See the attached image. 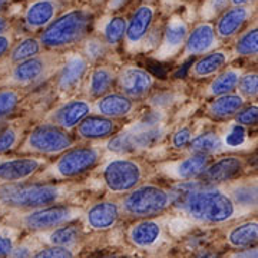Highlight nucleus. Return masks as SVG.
<instances>
[{
    "instance_id": "obj_23",
    "label": "nucleus",
    "mask_w": 258,
    "mask_h": 258,
    "mask_svg": "<svg viewBox=\"0 0 258 258\" xmlns=\"http://www.w3.org/2000/svg\"><path fill=\"white\" fill-rule=\"evenodd\" d=\"M118 125L115 119L102 116V115H89L76 126V134L83 139L96 141V139L111 138L116 134Z\"/></svg>"
},
{
    "instance_id": "obj_21",
    "label": "nucleus",
    "mask_w": 258,
    "mask_h": 258,
    "mask_svg": "<svg viewBox=\"0 0 258 258\" xmlns=\"http://www.w3.org/2000/svg\"><path fill=\"white\" fill-rule=\"evenodd\" d=\"M92 108L96 115H102L111 119H120L132 113L135 102L122 92H109L98 98Z\"/></svg>"
},
{
    "instance_id": "obj_50",
    "label": "nucleus",
    "mask_w": 258,
    "mask_h": 258,
    "mask_svg": "<svg viewBox=\"0 0 258 258\" xmlns=\"http://www.w3.org/2000/svg\"><path fill=\"white\" fill-rule=\"evenodd\" d=\"M195 258H220V257H218V254H215V252H212V251H208V249H201V251L197 254V257Z\"/></svg>"
},
{
    "instance_id": "obj_11",
    "label": "nucleus",
    "mask_w": 258,
    "mask_h": 258,
    "mask_svg": "<svg viewBox=\"0 0 258 258\" xmlns=\"http://www.w3.org/2000/svg\"><path fill=\"white\" fill-rule=\"evenodd\" d=\"M208 164H210V155L191 152V155L185 157L184 159L165 162L159 165V171L168 178L182 182V181L197 179Z\"/></svg>"
},
{
    "instance_id": "obj_25",
    "label": "nucleus",
    "mask_w": 258,
    "mask_h": 258,
    "mask_svg": "<svg viewBox=\"0 0 258 258\" xmlns=\"http://www.w3.org/2000/svg\"><path fill=\"white\" fill-rule=\"evenodd\" d=\"M230 60V53L225 50H211L203 55L191 68V76L197 79L210 78L220 74Z\"/></svg>"
},
{
    "instance_id": "obj_42",
    "label": "nucleus",
    "mask_w": 258,
    "mask_h": 258,
    "mask_svg": "<svg viewBox=\"0 0 258 258\" xmlns=\"http://www.w3.org/2000/svg\"><path fill=\"white\" fill-rule=\"evenodd\" d=\"M228 3H230V0H205L201 15L204 19H208V20L218 18L222 12L227 9Z\"/></svg>"
},
{
    "instance_id": "obj_27",
    "label": "nucleus",
    "mask_w": 258,
    "mask_h": 258,
    "mask_svg": "<svg viewBox=\"0 0 258 258\" xmlns=\"http://www.w3.org/2000/svg\"><path fill=\"white\" fill-rule=\"evenodd\" d=\"M245 99L240 93H227L221 96H215L214 101L210 102L207 112L215 119H227L235 116L244 108Z\"/></svg>"
},
{
    "instance_id": "obj_13",
    "label": "nucleus",
    "mask_w": 258,
    "mask_h": 258,
    "mask_svg": "<svg viewBox=\"0 0 258 258\" xmlns=\"http://www.w3.org/2000/svg\"><path fill=\"white\" fill-rule=\"evenodd\" d=\"M45 159L37 157H16L0 159V182H22L37 174Z\"/></svg>"
},
{
    "instance_id": "obj_14",
    "label": "nucleus",
    "mask_w": 258,
    "mask_h": 258,
    "mask_svg": "<svg viewBox=\"0 0 258 258\" xmlns=\"http://www.w3.org/2000/svg\"><path fill=\"white\" fill-rule=\"evenodd\" d=\"M50 69V60L47 56L37 55L23 62L13 64L8 75V83L15 86H26L43 79Z\"/></svg>"
},
{
    "instance_id": "obj_2",
    "label": "nucleus",
    "mask_w": 258,
    "mask_h": 258,
    "mask_svg": "<svg viewBox=\"0 0 258 258\" xmlns=\"http://www.w3.org/2000/svg\"><path fill=\"white\" fill-rule=\"evenodd\" d=\"M69 194L68 185L55 182H3L0 185V205L28 211L62 203Z\"/></svg>"
},
{
    "instance_id": "obj_49",
    "label": "nucleus",
    "mask_w": 258,
    "mask_h": 258,
    "mask_svg": "<svg viewBox=\"0 0 258 258\" xmlns=\"http://www.w3.org/2000/svg\"><path fill=\"white\" fill-rule=\"evenodd\" d=\"M10 43H12V40H10L9 35H6V33L0 35V57H3V56L8 53Z\"/></svg>"
},
{
    "instance_id": "obj_1",
    "label": "nucleus",
    "mask_w": 258,
    "mask_h": 258,
    "mask_svg": "<svg viewBox=\"0 0 258 258\" xmlns=\"http://www.w3.org/2000/svg\"><path fill=\"white\" fill-rule=\"evenodd\" d=\"M198 179L182 181L169 189L172 204L194 221L220 224L230 221L238 212V207L230 194L215 188H203Z\"/></svg>"
},
{
    "instance_id": "obj_22",
    "label": "nucleus",
    "mask_w": 258,
    "mask_h": 258,
    "mask_svg": "<svg viewBox=\"0 0 258 258\" xmlns=\"http://www.w3.org/2000/svg\"><path fill=\"white\" fill-rule=\"evenodd\" d=\"M119 215V204L115 201H99L88 208V211L85 212V220L92 230L105 231L112 228L118 222Z\"/></svg>"
},
{
    "instance_id": "obj_5",
    "label": "nucleus",
    "mask_w": 258,
    "mask_h": 258,
    "mask_svg": "<svg viewBox=\"0 0 258 258\" xmlns=\"http://www.w3.org/2000/svg\"><path fill=\"white\" fill-rule=\"evenodd\" d=\"M74 147V138L69 131L55 123H42L29 132L20 142V151L33 155H60L66 149Z\"/></svg>"
},
{
    "instance_id": "obj_18",
    "label": "nucleus",
    "mask_w": 258,
    "mask_h": 258,
    "mask_svg": "<svg viewBox=\"0 0 258 258\" xmlns=\"http://www.w3.org/2000/svg\"><path fill=\"white\" fill-rule=\"evenodd\" d=\"M93 108L91 102L86 99H72L62 103L59 108H56L50 115V123H55L57 126L66 131L75 129L86 116L92 113Z\"/></svg>"
},
{
    "instance_id": "obj_46",
    "label": "nucleus",
    "mask_w": 258,
    "mask_h": 258,
    "mask_svg": "<svg viewBox=\"0 0 258 258\" xmlns=\"http://www.w3.org/2000/svg\"><path fill=\"white\" fill-rule=\"evenodd\" d=\"M174 99L172 93L169 92H164V93H157L151 98V105L155 108V109H164L166 106L171 105V102Z\"/></svg>"
},
{
    "instance_id": "obj_41",
    "label": "nucleus",
    "mask_w": 258,
    "mask_h": 258,
    "mask_svg": "<svg viewBox=\"0 0 258 258\" xmlns=\"http://www.w3.org/2000/svg\"><path fill=\"white\" fill-rule=\"evenodd\" d=\"M245 141H247V128L238 123L231 125L230 128L227 129L225 135L222 137V144L225 147H238V145H242Z\"/></svg>"
},
{
    "instance_id": "obj_57",
    "label": "nucleus",
    "mask_w": 258,
    "mask_h": 258,
    "mask_svg": "<svg viewBox=\"0 0 258 258\" xmlns=\"http://www.w3.org/2000/svg\"><path fill=\"white\" fill-rule=\"evenodd\" d=\"M0 224H2V218H0Z\"/></svg>"
},
{
    "instance_id": "obj_15",
    "label": "nucleus",
    "mask_w": 258,
    "mask_h": 258,
    "mask_svg": "<svg viewBox=\"0 0 258 258\" xmlns=\"http://www.w3.org/2000/svg\"><path fill=\"white\" fill-rule=\"evenodd\" d=\"M245 162L241 157H222L214 162H210L197 179L204 185H215L235 179L244 169Z\"/></svg>"
},
{
    "instance_id": "obj_12",
    "label": "nucleus",
    "mask_w": 258,
    "mask_h": 258,
    "mask_svg": "<svg viewBox=\"0 0 258 258\" xmlns=\"http://www.w3.org/2000/svg\"><path fill=\"white\" fill-rule=\"evenodd\" d=\"M188 33H189V28L184 19L178 16L169 19V22L164 29L161 42L157 47L155 57L159 60H165L178 55L179 50L184 47Z\"/></svg>"
},
{
    "instance_id": "obj_16",
    "label": "nucleus",
    "mask_w": 258,
    "mask_h": 258,
    "mask_svg": "<svg viewBox=\"0 0 258 258\" xmlns=\"http://www.w3.org/2000/svg\"><path fill=\"white\" fill-rule=\"evenodd\" d=\"M89 60L82 53H72L66 56L56 79L57 89L64 93L75 91L89 72Z\"/></svg>"
},
{
    "instance_id": "obj_19",
    "label": "nucleus",
    "mask_w": 258,
    "mask_h": 258,
    "mask_svg": "<svg viewBox=\"0 0 258 258\" xmlns=\"http://www.w3.org/2000/svg\"><path fill=\"white\" fill-rule=\"evenodd\" d=\"M218 43V36L215 33V26L210 22H203L189 30L184 45V56H203L215 49Z\"/></svg>"
},
{
    "instance_id": "obj_55",
    "label": "nucleus",
    "mask_w": 258,
    "mask_h": 258,
    "mask_svg": "<svg viewBox=\"0 0 258 258\" xmlns=\"http://www.w3.org/2000/svg\"><path fill=\"white\" fill-rule=\"evenodd\" d=\"M101 258H116V257H101Z\"/></svg>"
},
{
    "instance_id": "obj_10",
    "label": "nucleus",
    "mask_w": 258,
    "mask_h": 258,
    "mask_svg": "<svg viewBox=\"0 0 258 258\" xmlns=\"http://www.w3.org/2000/svg\"><path fill=\"white\" fill-rule=\"evenodd\" d=\"M116 82L120 92L129 96L131 99L137 101L147 98V95L154 88V76L148 71L138 66H125L119 74L116 75Z\"/></svg>"
},
{
    "instance_id": "obj_35",
    "label": "nucleus",
    "mask_w": 258,
    "mask_h": 258,
    "mask_svg": "<svg viewBox=\"0 0 258 258\" xmlns=\"http://www.w3.org/2000/svg\"><path fill=\"white\" fill-rule=\"evenodd\" d=\"M42 43L36 37H25L19 43H16L13 49L10 50L9 59L13 64L23 62L26 59H30L33 56L40 55Z\"/></svg>"
},
{
    "instance_id": "obj_6",
    "label": "nucleus",
    "mask_w": 258,
    "mask_h": 258,
    "mask_svg": "<svg viewBox=\"0 0 258 258\" xmlns=\"http://www.w3.org/2000/svg\"><path fill=\"white\" fill-rule=\"evenodd\" d=\"M102 152L96 147H71L47 168L46 175L50 179L63 181L74 179L89 172L101 161Z\"/></svg>"
},
{
    "instance_id": "obj_9",
    "label": "nucleus",
    "mask_w": 258,
    "mask_h": 258,
    "mask_svg": "<svg viewBox=\"0 0 258 258\" xmlns=\"http://www.w3.org/2000/svg\"><path fill=\"white\" fill-rule=\"evenodd\" d=\"M164 134V125L154 128H138L132 123L122 132L113 134L106 142V148L116 155H129L157 145Z\"/></svg>"
},
{
    "instance_id": "obj_39",
    "label": "nucleus",
    "mask_w": 258,
    "mask_h": 258,
    "mask_svg": "<svg viewBox=\"0 0 258 258\" xmlns=\"http://www.w3.org/2000/svg\"><path fill=\"white\" fill-rule=\"evenodd\" d=\"M238 93L244 99L258 98V72L242 74L238 82Z\"/></svg>"
},
{
    "instance_id": "obj_43",
    "label": "nucleus",
    "mask_w": 258,
    "mask_h": 258,
    "mask_svg": "<svg viewBox=\"0 0 258 258\" xmlns=\"http://www.w3.org/2000/svg\"><path fill=\"white\" fill-rule=\"evenodd\" d=\"M30 258H75V251L71 247L49 245L47 248L33 254Z\"/></svg>"
},
{
    "instance_id": "obj_36",
    "label": "nucleus",
    "mask_w": 258,
    "mask_h": 258,
    "mask_svg": "<svg viewBox=\"0 0 258 258\" xmlns=\"http://www.w3.org/2000/svg\"><path fill=\"white\" fill-rule=\"evenodd\" d=\"M235 53L241 57L258 55V28L249 29L242 33L235 42Z\"/></svg>"
},
{
    "instance_id": "obj_53",
    "label": "nucleus",
    "mask_w": 258,
    "mask_h": 258,
    "mask_svg": "<svg viewBox=\"0 0 258 258\" xmlns=\"http://www.w3.org/2000/svg\"><path fill=\"white\" fill-rule=\"evenodd\" d=\"M257 0H230L231 5H235V6H241V5H251Z\"/></svg>"
},
{
    "instance_id": "obj_45",
    "label": "nucleus",
    "mask_w": 258,
    "mask_h": 258,
    "mask_svg": "<svg viewBox=\"0 0 258 258\" xmlns=\"http://www.w3.org/2000/svg\"><path fill=\"white\" fill-rule=\"evenodd\" d=\"M191 139H192V129L184 126V128L178 129L176 132H174L171 144L176 149H182V148H188Z\"/></svg>"
},
{
    "instance_id": "obj_31",
    "label": "nucleus",
    "mask_w": 258,
    "mask_h": 258,
    "mask_svg": "<svg viewBox=\"0 0 258 258\" xmlns=\"http://www.w3.org/2000/svg\"><path fill=\"white\" fill-rule=\"evenodd\" d=\"M228 242L234 248H245L258 242V222L247 221L234 227L228 234Z\"/></svg>"
},
{
    "instance_id": "obj_24",
    "label": "nucleus",
    "mask_w": 258,
    "mask_h": 258,
    "mask_svg": "<svg viewBox=\"0 0 258 258\" xmlns=\"http://www.w3.org/2000/svg\"><path fill=\"white\" fill-rule=\"evenodd\" d=\"M161 237H162L161 224L148 218L134 224L128 231V240L138 248L147 249L157 245Z\"/></svg>"
},
{
    "instance_id": "obj_32",
    "label": "nucleus",
    "mask_w": 258,
    "mask_h": 258,
    "mask_svg": "<svg viewBox=\"0 0 258 258\" xmlns=\"http://www.w3.org/2000/svg\"><path fill=\"white\" fill-rule=\"evenodd\" d=\"M81 228L72 222L63 224L60 227H56L53 230H49L46 234V242L49 245L56 247H74L81 238Z\"/></svg>"
},
{
    "instance_id": "obj_44",
    "label": "nucleus",
    "mask_w": 258,
    "mask_h": 258,
    "mask_svg": "<svg viewBox=\"0 0 258 258\" xmlns=\"http://www.w3.org/2000/svg\"><path fill=\"white\" fill-rule=\"evenodd\" d=\"M235 123L242 126H252L258 123V106L257 105H249L247 108H242L235 115Z\"/></svg>"
},
{
    "instance_id": "obj_28",
    "label": "nucleus",
    "mask_w": 258,
    "mask_h": 258,
    "mask_svg": "<svg viewBox=\"0 0 258 258\" xmlns=\"http://www.w3.org/2000/svg\"><path fill=\"white\" fill-rule=\"evenodd\" d=\"M115 81H116V74L112 68L105 64L95 66L88 78V95L95 99L101 98L111 92Z\"/></svg>"
},
{
    "instance_id": "obj_34",
    "label": "nucleus",
    "mask_w": 258,
    "mask_h": 258,
    "mask_svg": "<svg viewBox=\"0 0 258 258\" xmlns=\"http://www.w3.org/2000/svg\"><path fill=\"white\" fill-rule=\"evenodd\" d=\"M126 23L128 20L123 16H112L105 22L102 28V39L106 42L108 46H118L122 43L126 33Z\"/></svg>"
},
{
    "instance_id": "obj_52",
    "label": "nucleus",
    "mask_w": 258,
    "mask_h": 258,
    "mask_svg": "<svg viewBox=\"0 0 258 258\" xmlns=\"http://www.w3.org/2000/svg\"><path fill=\"white\" fill-rule=\"evenodd\" d=\"M8 26H9L8 20H6V19H5V18H2V16H0V35L6 33V30H8Z\"/></svg>"
},
{
    "instance_id": "obj_4",
    "label": "nucleus",
    "mask_w": 258,
    "mask_h": 258,
    "mask_svg": "<svg viewBox=\"0 0 258 258\" xmlns=\"http://www.w3.org/2000/svg\"><path fill=\"white\" fill-rule=\"evenodd\" d=\"M172 205L171 192L155 184H141L125 195L120 203V212L129 217L145 220L165 212Z\"/></svg>"
},
{
    "instance_id": "obj_37",
    "label": "nucleus",
    "mask_w": 258,
    "mask_h": 258,
    "mask_svg": "<svg viewBox=\"0 0 258 258\" xmlns=\"http://www.w3.org/2000/svg\"><path fill=\"white\" fill-rule=\"evenodd\" d=\"M108 47L109 46L102 37H88L83 43L82 55L89 60V63H96L106 56Z\"/></svg>"
},
{
    "instance_id": "obj_38",
    "label": "nucleus",
    "mask_w": 258,
    "mask_h": 258,
    "mask_svg": "<svg viewBox=\"0 0 258 258\" xmlns=\"http://www.w3.org/2000/svg\"><path fill=\"white\" fill-rule=\"evenodd\" d=\"M22 129L15 125H8L0 128V157L20 147Z\"/></svg>"
},
{
    "instance_id": "obj_56",
    "label": "nucleus",
    "mask_w": 258,
    "mask_h": 258,
    "mask_svg": "<svg viewBox=\"0 0 258 258\" xmlns=\"http://www.w3.org/2000/svg\"><path fill=\"white\" fill-rule=\"evenodd\" d=\"M145 2H148V3H149V2H154V0H145Z\"/></svg>"
},
{
    "instance_id": "obj_58",
    "label": "nucleus",
    "mask_w": 258,
    "mask_h": 258,
    "mask_svg": "<svg viewBox=\"0 0 258 258\" xmlns=\"http://www.w3.org/2000/svg\"><path fill=\"white\" fill-rule=\"evenodd\" d=\"M0 159H2V157H0Z\"/></svg>"
},
{
    "instance_id": "obj_7",
    "label": "nucleus",
    "mask_w": 258,
    "mask_h": 258,
    "mask_svg": "<svg viewBox=\"0 0 258 258\" xmlns=\"http://www.w3.org/2000/svg\"><path fill=\"white\" fill-rule=\"evenodd\" d=\"M145 175L138 159L120 155L108 161L102 168V181L112 194H126L141 185Z\"/></svg>"
},
{
    "instance_id": "obj_40",
    "label": "nucleus",
    "mask_w": 258,
    "mask_h": 258,
    "mask_svg": "<svg viewBox=\"0 0 258 258\" xmlns=\"http://www.w3.org/2000/svg\"><path fill=\"white\" fill-rule=\"evenodd\" d=\"M20 103V95L15 89H2L0 91V118L10 115Z\"/></svg>"
},
{
    "instance_id": "obj_8",
    "label": "nucleus",
    "mask_w": 258,
    "mask_h": 258,
    "mask_svg": "<svg viewBox=\"0 0 258 258\" xmlns=\"http://www.w3.org/2000/svg\"><path fill=\"white\" fill-rule=\"evenodd\" d=\"M83 211L74 205L66 204H53L42 208L28 210L23 214H20L19 222L32 231H49L56 227H60L68 222H74L78 220Z\"/></svg>"
},
{
    "instance_id": "obj_29",
    "label": "nucleus",
    "mask_w": 258,
    "mask_h": 258,
    "mask_svg": "<svg viewBox=\"0 0 258 258\" xmlns=\"http://www.w3.org/2000/svg\"><path fill=\"white\" fill-rule=\"evenodd\" d=\"M230 195L238 208H257L258 179H248L234 184L231 186Z\"/></svg>"
},
{
    "instance_id": "obj_47",
    "label": "nucleus",
    "mask_w": 258,
    "mask_h": 258,
    "mask_svg": "<svg viewBox=\"0 0 258 258\" xmlns=\"http://www.w3.org/2000/svg\"><path fill=\"white\" fill-rule=\"evenodd\" d=\"M13 241L9 237H3L0 235V258H8L13 249Z\"/></svg>"
},
{
    "instance_id": "obj_54",
    "label": "nucleus",
    "mask_w": 258,
    "mask_h": 258,
    "mask_svg": "<svg viewBox=\"0 0 258 258\" xmlns=\"http://www.w3.org/2000/svg\"><path fill=\"white\" fill-rule=\"evenodd\" d=\"M8 3H9V0H0V12L8 6Z\"/></svg>"
},
{
    "instance_id": "obj_33",
    "label": "nucleus",
    "mask_w": 258,
    "mask_h": 258,
    "mask_svg": "<svg viewBox=\"0 0 258 258\" xmlns=\"http://www.w3.org/2000/svg\"><path fill=\"white\" fill-rule=\"evenodd\" d=\"M224 144H222L221 135H218L214 131H205L203 134L197 135L191 139L188 149L194 154H205V155H212L221 151Z\"/></svg>"
},
{
    "instance_id": "obj_3",
    "label": "nucleus",
    "mask_w": 258,
    "mask_h": 258,
    "mask_svg": "<svg viewBox=\"0 0 258 258\" xmlns=\"http://www.w3.org/2000/svg\"><path fill=\"white\" fill-rule=\"evenodd\" d=\"M93 23V15L88 9H74L63 13L47 25L40 35L42 46L64 49L86 39Z\"/></svg>"
},
{
    "instance_id": "obj_26",
    "label": "nucleus",
    "mask_w": 258,
    "mask_h": 258,
    "mask_svg": "<svg viewBox=\"0 0 258 258\" xmlns=\"http://www.w3.org/2000/svg\"><path fill=\"white\" fill-rule=\"evenodd\" d=\"M55 0H36L25 12V22L30 29L46 28L57 13Z\"/></svg>"
},
{
    "instance_id": "obj_17",
    "label": "nucleus",
    "mask_w": 258,
    "mask_h": 258,
    "mask_svg": "<svg viewBox=\"0 0 258 258\" xmlns=\"http://www.w3.org/2000/svg\"><path fill=\"white\" fill-rule=\"evenodd\" d=\"M154 18H155V10L148 3L141 5L138 9H135L126 23L125 43L129 49L142 46L145 37L152 29Z\"/></svg>"
},
{
    "instance_id": "obj_51",
    "label": "nucleus",
    "mask_w": 258,
    "mask_h": 258,
    "mask_svg": "<svg viewBox=\"0 0 258 258\" xmlns=\"http://www.w3.org/2000/svg\"><path fill=\"white\" fill-rule=\"evenodd\" d=\"M125 3H126V0H111L109 8H111V10H119Z\"/></svg>"
},
{
    "instance_id": "obj_48",
    "label": "nucleus",
    "mask_w": 258,
    "mask_h": 258,
    "mask_svg": "<svg viewBox=\"0 0 258 258\" xmlns=\"http://www.w3.org/2000/svg\"><path fill=\"white\" fill-rule=\"evenodd\" d=\"M231 258H258V245L257 247H251V248L238 251V252L232 254Z\"/></svg>"
},
{
    "instance_id": "obj_30",
    "label": "nucleus",
    "mask_w": 258,
    "mask_h": 258,
    "mask_svg": "<svg viewBox=\"0 0 258 258\" xmlns=\"http://www.w3.org/2000/svg\"><path fill=\"white\" fill-rule=\"evenodd\" d=\"M241 75L242 72L238 69H232V68L222 69L220 74L215 75V78L208 85V95L215 98V96L234 92L238 86Z\"/></svg>"
},
{
    "instance_id": "obj_20",
    "label": "nucleus",
    "mask_w": 258,
    "mask_h": 258,
    "mask_svg": "<svg viewBox=\"0 0 258 258\" xmlns=\"http://www.w3.org/2000/svg\"><path fill=\"white\" fill-rule=\"evenodd\" d=\"M252 15V9L249 5H241L235 6L232 5L231 8L225 9L217 19L215 25V33L218 39H231L235 35H238L244 25L247 23Z\"/></svg>"
}]
</instances>
